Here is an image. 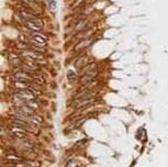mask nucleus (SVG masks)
<instances>
[{
	"label": "nucleus",
	"instance_id": "obj_1",
	"mask_svg": "<svg viewBox=\"0 0 168 167\" xmlns=\"http://www.w3.org/2000/svg\"><path fill=\"white\" fill-rule=\"evenodd\" d=\"M97 75H98V67H97L96 63H89L87 66H85L81 69V74L79 77V84L80 85H85L88 84L91 80L96 79Z\"/></svg>",
	"mask_w": 168,
	"mask_h": 167
},
{
	"label": "nucleus",
	"instance_id": "obj_2",
	"mask_svg": "<svg viewBox=\"0 0 168 167\" xmlns=\"http://www.w3.org/2000/svg\"><path fill=\"white\" fill-rule=\"evenodd\" d=\"M43 26H44V23L41 18L34 19V20H31V21H28L24 24L25 29L28 30V31H30L31 33L41 32V31L43 30Z\"/></svg>",
	"mask_w": 168,
	"mask_h": 167
},
{
	"label": "nucleus",
	"instance_id": "obj_3",
	"mask_svg": "<svg viewBox=\"0 0 168 167\" xmlns=\"http://www.w3.org/2000/svg\"><path fill=\"white\" fill-rule=\"evenodd\" d=\"M30 41L35 44L42 45V46H47L48 37H47L46 34L43 32H34V33H31V35H30Z\"/></svg>",
	"mask_w": 168,
	"mask_h": 167
},
{
	"label": "nucleus",
	"instance_id": "obj_4",
	"mask_svg": "<svg viewBox=\"0 0 168 167\" xmlns=\"http://www.w3.org/2000/svg\"><path fill=\"white\" fill-rule=\"evenodd\" d=\"M95 41V37H90L88 39L79 41L78 43H76V45L74 46V53H81L82 51H85L86 48H88L89 46H91V44Z\"/></svg>",
	"mask_w": 168,
	"mask_h": 167
},
{
	"label": "nucleus",
	"instance_id": "obj_5",
	"mask_svg": "<svg viewBox=\"0 0 168 167\" xmlns=\"http://www.w3.org/2000/svg\"><path fill=\"white\" fill-rule=\"evenodd\" d=\"M13 81H24V83H32L33 77L29 75V73H26L23 69H19L15 70V73L12 75Z\"/></svg>",
	"mask_w": 168,
	"mask_h": 167
},
{
	"label": "nucleus",
	"instance_id": "obj_6",
	"mask_svg": "<svg viewBox=\"0 0 168 167\" xmlns=\"http://www.w3.org/2000/svg\"><path fill=\"white\" fill-rule=\"evenodd\" d=\"M22 56L23 59H30V61H34V62L39 63L41 59H43V54H40L37 52L33 51V50H28V51L22 52Z\"/></svg>",
	"mask_w": 168,
	"mask_h": 167
},
{
	"label": "nucleus",
	"instance_id": "obj_7",
	"mask_svg": "<svg viewBox=\"0 0 168 167\" xmlns=\"http://www.w3.org/2000/svg\"><path fill=\"white\" fill-rule=\"evenodd\" d=\"M95 97H91V98H80V99H76L75 100V108H86V107H89L90 105H92L95 102Z\"/></svg>",
	"mask_w": 168,
	"mask_h": 167
},
{
	"label": "nucleus",
	"instance_id": "obj_8",
	"mask_svg": "<svg viewBox=\"0 0 168 167\" xmlns=\"http://www.w3.org/2000/svg\"><path fill=\"white\" fill-rule=\"evenodd\" d=\"M8 61L10 63V65L12 66H20L23 64V58L20 57L18 54L15 53H10L8 56Z\"/></svg>",
	"mask_w": 168,
	"mask_h": 167
},
{
	"label": "nucleus",
	"instance_id": "obj_9",
	"mask_svg": "<svg viewBox=\"0 0 168 167\" xmlns=\"http://www.w3.org/2000/svg\"><path fill=\"white\" fill-rule=\"evenodd\" d=\"M88 62V56H87L86 54H82L80 55L79 57H77V59H76V62H75V67L77 69H82L85 66H87L89 63H87Z\"/></svg>",
	"mask_w": 168,
	"mask_h": 167
},
{
	"label": "nucleus",
	"instance_id": "obj_10",
	"mask_svg": "<svg viewBox=\"0 0 168 167\" xmlns=\"http://www.w3.org/2000/svg\"><path fill=\"white\" fill-rule=\"evenodd\" d=\"M12 135L15 136V138H24V131H23V129H21V127H13L12 129Z\"/></svg>",
	"mask_w": 168,
	"mask_h": 167
},
{
	"label": "nucleus",
	"instance_id": "obj_11",
	"mask_svg": "<svg viewBox=\"0 0 168 167\" xmlns=\"http://www.w3.org/2000/svg\"><path fill=\"white\" fill-rule=\"evenodd\" d=\"M77 78H78V77H77V74H76L73 69H69V70L67 72L68 81H69V83H75L76 80H77Z\"/></svg>",
	"mask_w": 168,
	"mask_h": 167
},
{
	"label": "nucleus",
	"instance_id": "obj_12",
	"mask_svg": "<svg viewBox=\"0 0 168 167\" xmlns=\"http://www.w3.org/2000/svg\"><path fill=\"white\" fill-rule=\"evenodd\" d=\"M7 160L12 162V163H19V162H22L23 158L21 156L15 155V154H9V155H7Z\"/></svg>",
	"mask_w": 168,
	"mask_h": 167
},
{
	"label": "nucleus",
	"instance_id": "obj_13",
	"mask_svg": "<svg viewBox=\"0 0 168 167\" xmlns=\"http://www.w3.org/2000/svg\"><path fill=\"white\" fill-rule=\"evenodd\" d=\"M48 9L51 11H56L57 9V2H56V0H48Z\"/></svg>",
	"mask_w": 168,
	"mask_h": 167
},
{
	"label": "nucleus",
	"instance_id": "obj_14",
	"mask_svg": "<svg viewBox=\"0 0 168 167\" xmlns=\"http://www.w3.org/2000/svg\"><path fill=\"white\" fill-rule=\"evenodd\" d=\"M85 2H86V0H74V2L72 4L70 8L72 9H76V8L80 7L81 4H85Z\"/></svg>",
	"mask_w": 168,
	"mask_h": 167
},
{
	"label": "nucleus",
	"instance_id": "obj_15",
	"mask_svg": "<svg viewBox=\"0 0 168 167\" xmlns=\"http://www.w3.org/2000/svg\"><path fill=\"white\" fill-rule=\"evenodd\" d=\"M77 166H78V163L76 160H70V162H68L66 167H77Z\"/></svg>",
	"mask_w": 168,
	"mask_h": 167
}]
</instances>
